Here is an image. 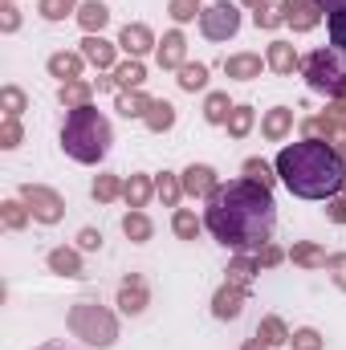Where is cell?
Instances as JSON below:
<instances>
[{"label":"cell","instance_id":"cell-1","mask_svg":"<svg viewBox=\"0 0 346 350\" xmlns=\"http://www.w3.org/2000/svg\"><path fill=\"white\" fill-rule=\"evenodd\" d=\"M204 228L216 245L232 253H257L273 241L277 228V200L273 187L257 179H220V187L204 200Z\"/></svg>","mask_w":346,"mask_h":350},{"label":"cell","instance_id":"cell-2","mask_svg":"<svg viewBox=\"0 0 346 350\" xmlns=\"http://www.w3.org/2000/svg\"><path fill=\"white\" fill-rule=\"evenodd\" d=\"M277 179L297 200H330L346 183V159L326 139H302L277 151Z\"/></svg>","mask_w":346,"mask_h":350},{"label":"cell","instance_id":"cell-3","mask_svg":"<svg viewBox=\"0 0 346 350\" xmlns=\"http://www.w3.org/2000/svg\"><path fill=\"white\" fill-rule=\"evenodd\" d=\"M110 143H114V131H110V118L98 110V106H82V110H70L66 122H62V151L74 159V163H102L110 155Z\"/></svg>","mask_w":346,"mask_h":350},{"label":"cell","instance_id":"cell-4","mask_svg":"<svg viewBox=\"0 0 346 350\" xmlns=\"http://www.w3.org/2000/svg\"><path fill=\"white\" fill-rule=\"evenodd\" d=\"M66 330L86 342V347H98V350H110L118 342V314L94 297H78L66 314Z\"/></svg>","mask_w":346,"mask_h":350},{"label":"cell","instance_id":"cell-5","mask_svg":"<svg viewBox=\"0 0 346 350\" xmlns=\"http://www.w3.org/2000/svg\"><path fill=\"white\" fill-rule=\"evenodd\" d=\"M302 78L314 94H322L326 102H343L346 98V49H314L302 57Z\"/></svg>","mask_w":346,"mask_h":350},{"label":"cell","instance_id":"cell-6","mask_svg":"<svg viewBox=\"0 0 346 350\" xmlns=\"http://www.w3.org/2000/svg\"><path fill=\"white\" fill-rule=\"evenodd\" d=\"M302 135L306 139H326V143H334V151L346 159V98L343 102H330L322 114H314V118H302Z\"/></svg>","mask_w":346,"mask_h":350},{"label":"cell","instance_id":"cell-7","mask_svg":"<svg viewBox=\"0 0 346 350\" xmlns=\"http://www.w3.org/2000/svg\"><path fill=\"white\" fill-rule=\"evenodd\" d=\"M200 33L208 41H232L241 33V8L232 0H212L200 12Z\"/></svg>","mask_w":346,"mask_h":350},{"label":"cell","instance_id":"cell-8","mask_svg":"<svg viewBox=\"0 0 346 350\" xmlns=\"http://www.w3.org/2000/svg\"><path fill=\"white\" fill-rule=\"evenodd\" d=\"M21 200L29 204L37 224H62L66 216V196L49 183H21Z\"/></svg>","mask_w":346,"mask_h":350},{"label":"cell","instance_id":"cell-9","mask_svg":"<svg viewBox=\"0 0 346 350\" xmlns=\"http://www.w3.org/2000/svg\"><path fill=\"white\" fill-rule=\"evenodd\" d=\"M147 306H151V285H147L139 273H127V277L118 281V310H122L127 318H143Z\"/></svg>","mask_w":346,"mask_h":350},{"label":"cell","instance_id":"cell-10","mask_svg":"<svg viewBox=\"0 0 346 350\" xmlns=\"http://www.w3.org/2000/svg\"><path fill=\"white\" fill-rule=\"evenodd\" d=\"M245 306H249V289H245V285L224 281V285L212 293V318H220V322H237V318L245 314Z\"/></svg>","mask_w":346,"mask_h":350},{"label":"cell","instance_id":"cell-11","mask_svg":"<svg viewBox=\"0 0 346 350\" xmlns=\"http://www.w3.org/2000/svg\"><path fill=\"white\" fill-rule=\"evenodd\" d=\"M179 183H183V196H191V200H208L216 187H220V175L212 163H187L183 172H179Z\"/></svg>","mask_w":346,"mask_h":350},{"label":"cell","instance_id":"cell-12","mask_svg":"<svg viewBox=\"0 0 346 350\" xmlns=\"http://www.w3.org/2000/svg\"><path fill=\"white\" fill-rule=\"evenodd\" d=\"M118 49L127 53V57H147L151 49H159V37L151 33V25H143V21H131V25H122V33H118Z\"/></svg>","mask_w":346,"mask_h":350},{"label":"cell","instance_id":"cell-13","mask_svg":"<svg viewBox=\"0 0 346 350\" xmlns=\"http://www.w3.org/2000/svg\"><path fill=\"white\" fill-rule=\"evenodd\" d=\"M78 53L86 57V66L102 70V74H110V70L118 66V41H106L102 33H90V37H82V49H78Z\"/></svg>","mask_w":346,"mask_h":350},{"label":"cell","instance_id":"cell-14","mask_svg":"<svg viewBox=\"0 0 346 350\" xmlns=\"http://www.w3.org/2000/svg\"><path fill=\"white\" fill-rule=\"evenodd\" d=\"M281 12H285V25L293 29V33H310V29H318L322 25V8H318V0H281Z\"/></svg>","mask_w":346,"mask_h":350},{"label":"cell","instance_id":"cell-15","mask_svg":"<svg viewBox=\"0 0 346 350\" xmlns=\"http://www.w3.org/2000/svg\"><path fill=\"white\" fill-rule=\"evenodd\" d=\"M265 66H269L273 74L289 78L293 70H302V57H297L293 41H281V37H273V41H269V49H265Z\"/></svg>","mask_w":346,"mask_h":350},{"label":"cell","instance_id":"cell-16","mask_svg":"<svg viewBox=\"0 0 346 350\" xmlns=\"http://www.w3.org/2000/svg\"><path fill=\"white\" fill-rule=\"evenodd\" d=\"M45 70H49V78H57V86L62 82H78L82 70H86V57L82 53H70V49H57V53L45 57Z\"/></svg>","mask_w":346,"mask_h":350},{"label":"cell","instance_id":"cell-17","mask_svg":"<svg viewBox=\"0 0 346 350\" xmlns=\"http://www.w3.org/2000/svg\"><path fill=\"white\" fill-rule=\"evenodd\" d=\"M45 269L57 273V277H86V265H82V249H70V245H57L45 253Z\"/></svg>","mask_w":346,"mask_h":350},{"label":"cell","instance_id":"cell-18","mask_svg":"<svg viewBox=\"0 0 346 350\" xmlns=\"http://www.w3.org/2000/svg\"><path fill=\"white\" fill-rule=\"evenodd\" d=\"M289 135H293V110H289V106H273V110L261 114V139L285 143Z\"/></svg>","mask_w":346,"mask_h":350},{"label":"cell","instance_id":"cell-19","mask_svg":"<svg viewBox=\"0 0 346 350\" xmlns=\"http://www.w3.org/2000/svg\"><path fill=\"white\" fill-rule=\"evenodd\" d=\"M261 70H269L265 66V57L261 53H232V57H224V74L232 78V82H257L261 78Z\"/></svg>","mask_w":346,"mask_h":350},{"label":"cell","instance_id":"cell-20","mask_svg":"<svg viewBox=\"0 0 346 350\" xmlns=\"http://www.w3.org/2000/svg\"><path fill=\"white\" fill-rule=\"evenodd\" d=\"M155 62H159V70H179V66L187 62V37H183L179 29L163 33L159 49H155Z\"/></svg>","mask_w":346,"mask_h":350},{"label":"cell","instance_id":"cell-21","mask_svg":"<svg viewBox=\"0 0 346 350\" xmlns=\"http://www.w3.org/2000/svg\"><path fill=\"white\" fill-rule=\"evenodd\" d=\"M151 196H155V175L135 172V175L122 179V200H127V208H147Z\"/></svg>","mask_w":346,"mask_h":350},{"label":"cell","instance_id":"cell-22","mask_svg":"<svg viewBox=\"0 0 346 350\" xmlns=\"http://www.w3.org/2000/svg\"><path fill=\"white\" fill-rule=\"evenodd\" d=\"M78 25H82V33H102L106 25H110V8H106V0H82L78 4V16H74Z\"/></svg>","mask_w":346,"mask_h":350},{"label":"cell","instance_id":"cell-23","mask_svg":"<svg viewBox=\"0 0 346 350\" xmlns=\"http://www.w3.org/2000/svg\"><path fill=\"white\" fill-rule=\"evenodd\" d=\"M151 94H143V90H118V98H114V110L122 114V118H147V110H151Z\"/></svg>","mask_w":346,"mask_h":350},{"label":"cell","instance_id":"cell-24","mask_svg":"<svg viewBox=\"0 0 346 350\" xmlns=\"http://www.w3.org/2000/svg\"><path fill=\"white\" fill-rule=\"evenodd\" d=\"M0 224H4V232H25V228L33 224V212H29V204H25L21 196L4 200V204H0Z\"/></svg>","mask_w":346,"mask_h":350},{"label":"cell","instance_id":"cell-25","mask_svg":"<svg viewBox=\"0 0 346 350\" xmlns=\"http://www.w3.org/2000/svg\"><path fill=\"white\" fill-rule=\"evenodd\" d=\"M289 261L297 265V269H326L330 253H326L318 241H293V249H289Z\"/></svg>","mask_w":346,"mask_h":350},{"label":"cell","instance_id":"cell-26","mask_svg":"<svg viewBox=\"0 0 346 350\" xmlns=\"http://www.w3.org/2000/svg\"><path fill=\"white\" fill-rule=\"evenodd\" d=\"M122 237H127V241H135V245H147V241L155 237L151 216H147L143 208H131V212L122 216Z\"/></svg>","mask_w":346,"mask_h":350},{"label":"cell","instance_id":"cell-27","mask_svg":"<svg viewBox=\"0 0 346 350\" xmlns=\"http://www.w3.org/2000/svg\"><path fill=\"white\" fill-rule=\"evenodd\" d=\"M257 273H261V265H257V257L253 253H237L232 261H228V269H224V281H232V285H253L257 281Z\"/></svg>","mask_w":346,"mask_h":350},{"label":"cell","instance_id":"cell-28","mask_svg":"<svg viewBox=\"0 0 346 350\" xmlns=\"http://www.w3.org/2000/svg\"><path fill=\"white\" fill-rule=\"evenodd\" d=\"M57 102L66 106V110H82V106H94V86L90 82H62L57 86Z\"/></svg>","mask_w":346,"mask_h":350},{"label":"cell","instance_id":"cell-29","mask_svg":"<svg viewBox=\"0 0 346 350\" xmlns=\"http://www.w3.org/2000/svg\"><path fill=\"white\" fill-rule=\"evenodd\" d=\"M289 334H293V330H289V326H285V318H277V314H265V318H261V326H257V338L261 342H265V347H289Z\"/></svg>","mask_w":346,"mask_h":350},{"label":"cell","instance_id":"cell-30","mask_svg":"<svg viewBox=\"0 0 346 350\" xmlns=\"http://www.w3.org/2000/svg\"><path fill=\"white\" fill-rule=\"evenodd\" d=\"M143 126L151 131V135H168L175 126V106L168 98H155L151 102V110H147V118H143Z\"/></svg>","mask_w":346,"mask_h":350},{"label":"cell","instance_id":"cell-31","mask_svg":"<svg viewBox=\"0 0 346 350\" xmlns=\"http://www.w3.org/2000/svg\"><path fill=\"white\" fill-rule=\"evenodd\" d=\"M232 98H228V90H212L208 98H204V122H212V126H224L228 122V114H232Z\"/></svg>","mask_w":346,"mask_h":350},{"label":"cell","instance_id":"cell-32","mask_svg":"<svg viewBox=\"0 0 346 350\" xmlns=\"http://www.w3.org/2000/svg\"><path fill=\"white\" fill-rule=\"evenodd\" d=\"M110 74H114L118 90H143V82H147V66H143L139 57H127V62H118Z\"/></svg>","mask_w":346,"mask_h":350},{"label":"cell","instance_id":"cell-33","mask_svg":"<svg viewBox=\"0 0 346 350\" xmlns=\"http://www.w3.org/2000/svg\"><path fill=\"white\" fill-rule=\"evenodd\" d=\"M172 232L179 241H196L204 232V216H196V208H175L172 212Z\"/></svg>","mask_w":346,"mask_h":350},{"label":"cell","instance_id":"cell-34","mask_svg":"<svg viewBox=\"0 0 346 350\" xmlns=\"http://www.w3.org/2000/svg\"><path fill=\"white\" fill-rule=\"evenodd\" d=\"M224 126H228V135H232V139H249V135H253V126H257V110H253V106H245V102H237Z\"/></svg>","mask_w":346,"mask_h":350},{"label":"cell","instance_id":"cell-35","mask_svg":"<svg viewBox=\"0 0 346 350\" xmlns=\"http://www.w3.org/2000/svg\"><path fill=\"white\" fill-rule=\"evenodd\" d=\"M90 196H94L98 204H114V200L122 196V175L98 172L94 175V183H90Z\"/></svg>","mask_w":346,"mask_h":350},{"label":"cell","instance_id":"cell-36","mask_svg":"<svg viewBox=\"0 0 346 350\" xmlns=\"http://www.w3.org/2000/svg\"><path fill=\"white\" fill-rule=\"evenodd\" d=\"M179 78V90H187V94H196V90H208V66L204 62H183L179 70H175Z\"/></svg>","mask_w":346,"mask_h":350},{"label":"cell","instance_id":"cell-37","mask_svg":"<svg viewBox=\"0 0 346 350\" xmlns=\"http://www.w3.org/2000/svg\"><path fill=\"white\" fill-rule=\"evenodd\" d=\"M0 110H4V118H21L29 110V94L21 86H12V82H4L0 86Z\"/></svg>","mask_w":346,"mask_h":350},{"label":"cell","instance_id":"cell-38","mask_svg":"<svg viewBox=\"0 0 346 350\" xmlns=\"http://www.w3.org/2000/svg\"><path fill=\"white\" fill-rule=\"evenodd\" d=\"M78 4L82 0H37V16L49 21V25H57L66 16H78Z\"/></svg>","mask_w":346,"mask_h":350},{"label":"cell","instance_id":"cell-39","mask_svg":"<svg viewBox=\"0 0 346 350\" xmlns=\"http://www.w3.org/2000/svg\"><path fill=\"white\" fill-rule=\"evenodd\" d=\"M155 196L163 200V208H179V200H183V183H179V175L175 172H159L155 175Z\"/></svg>","mask_w":346,"mask_h":350},{"label":"cell","instance_id":"cell-40","mask_svg":"<svg viewBox=\"0 0 346 350\" xmlns=\"http://www.w3.org/2000/svg\"><path fill=\"white\" fill-rule=\"evenodd\" d=\"M273 172H277V167H269L261 155H249V159L241 163V175H245V179H257V183H265V187H273V183H277V175H273Z\"/></svg>","mask_w":346,"mask_h":350},{"label":"cell","instance_id":"cell-41","mask_svg":"<svg viewBox=\"0 0 346 350\" xmlns=\"http://www.w3.org/2000/svg\"><path fill=\"white\" fill-rule=\"evenodd\" d=\"M289 347L293 350H326V338H322V330H314V326H297V330L289 334Z\"/></svg>","mask_w":346,"mask_h":350},{"label":"cell","instance_id":"cell-42","mask_svg":"<svg viewBox=\"0 0 346 350\" xmlns=\"http://www.w3.org/2000/svg\"><path fill=\"white\" fill-rule=\"evenodd\" d=\"M253 25H257V29H281V25H285V12H281V4L265 0L261 8H253Z\"/></svg>","mask_w":346,"mask_h":350},{"label":"cell","instance_id":"cell-43","mask_svg":"<svg viewBox=\"0 0 346 350\" xmlns=\"http://www.w3.org/2000/svg\"><path fill=\"white\" fill-rule=\"evenodd\" d=\"M21 143H25L21 118H0V151H16Z\"/></svg>","mask_w":346,"mask_h":350},{"label":"cell","instance_id":"cell-44","mask_svg":"<svg viewBox=\"0 0 346 350\" xmlns=\"http://www.w3.org/2000/svg\"><path fill=\"white\" fill-rule=\"evenodd\" d=\"M168 12H172L175 25H187V21H196L204 8H200V0H172V4H168Z\"/></svg>","mask_w":346,"mask_h":350},{"label":"cell","instance_id":"cell-45","mask_svg":"<svg viewBox=\"0 0 346 350\" xmlns=\"http://www.w3.org/2000/svg\"><path fill=\"white\" fill-rule=\"evenodd\" d=\"M326 33H330V45L334 49H346V8L326 16Z\"/></svg>","mask_w":346,"mask_h":350},{"label":"cell","instance_id":"cell-46","mask_svg":"<svg viewBox=\"0 0 346 350\" xmlns=\"http://www.w3.org/2000/svg\"><path fill=\"white\" fill-rule=\"evenodd\" d=\"M253 257H257V265H261V269H277L281 261H289V253H285L281 245H273V241H269L265 249H257Z\"/></svg>","mask_w":346,"mask_h":350},{"label":"cell","instance_id":"cell-47","mask_svg":"<svg viewBox=\"0 0 346 350\" xmlns=\"http://www.w3.org/2000/svg\"><path fill=\"white\" fill-rule=\"evenodd\" d=\"M326 273H330L334 289H343V293H346V253H330V261H326Z\"/></svg>","mask_w":346,"mask_h":350},{"label":"cell","instance_id":"cell-48","mask_svg":"<svg viewBox=\"0 0 346 350\" xmlns=\"http://www.w3.org/2000/svg\"><path fill=\"white\" fill-rule=\"evenodd\" d=\"M326 216H330L334 224H346V183L330 196V200H326Z\"/></svg>","mask_w":346,"mask_h":350},{"label":"cell","instance_id":"cell-49","mask_svg":"<svg viewBox=\"0 0 346 350\" xmlns=\"http://www.w3.org/2000/svg\"><path fill=\"white\" fill-rule=\"evenodd\" d=\"M16 29H21V8L16 4H0V33L12 37Z\"/></svg>","mask_w":346,"mask_h":350},{"label":"cell","instance_id":"cell-50","mask_svg":"<svg viewBox=\"0 0 346 350\" xmlns=\"http://www.w3.org/2000/svg\"><path fill=\"white\" fill-rule=\"evenodd\" d=\"M78 249H82V253H98V249H102V232H98V228H82V232H78Z\"/></svg>","mask_w":346,"mask_h":350},{"label":"cell","instance_id":"cell-51","mask_svg":"<svg viewBox=\"0 0 346 350\" xmlns=\"http://www.w3.org/2000/svg\"><path fill=\"white\" fill-rule=\"evenodd\" d=\"M318 8H322V12L330 16V12H343V8H346V0H318Z\"/></svg>","mask_w":346,"mask_h":350},{"label":"cell","instance_id":"cell-52","mask_svg":"<svg viewBox=\"0 0 346 350\" xmlns=\"http://www.w3.org/2000/svg\"><path fill=\"white\" fill-rule=\"evenodd\" d=\"M241 350H273V347H265L257 334H253V338H245V342H241Z\"/></svg>","mask_w":346,"mask_h":350},{"label":"cell","instance_id":"cell-53","mask_svg":"<svg viewBox=\"0 0 346 350\" xmlns=\"http://www.w3.org/2000/svg\"><path fill=\"white\" fill-rule=\"evenodd\" d=\"M98 94H102V90H118V82H114V74H106V78H98Z\"/></svg>","mask_w":346,"mask_h":350},{"label":"cell","instance_id":"cell-54","mask_svg":"<svg viewBox=\"0 0 346 350\" xmlns=\"http://www.w3.org/2000/svg\"><path fill=\"white\" fill-rule=\"evenodd\" d=\"M33 350H74L70 342H41V347H33Z\"/></svg>","mask_w":346,"mask_h":350},{"label":"cell","instance_id":"cell-55","mask_svg":"<svg viewBox=\"0 0 346 350\" xmlns=\"http://www.w3.org/2000/svg\"><path fill=\"white\" fill-rule=\"evenodd\" d=\"M241 4H249V8H261V4H265V0H241Z\"/></svg>","mask_w":346,"mask_h":350},{"label":"cell","instance_id":"cell-56","mask_svg":"<svg viewBox=\"0 0 346 350\" xmlns=\"http://www.w3.org/2000/svg\"><path fill=\"white\" fill-rule=\"evenodd\" d=\"M4 4H16V0H4Z\"/></svg>","mask_w":346,"mask_h":350}]
</instances>
